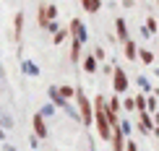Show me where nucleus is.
Segmentation results:
<instances>
[{
	"mask_svg": "<svg viewBox=\"0 0 159 151\" xmlns=\"http://www.w3.org/2000/svg\"><path fill=\"white\" fill-rule=\"evenodd\" d=\"M94 125L97 135L102 141H112V120H110V104L104 96H94Z\"/></svg>",
	"mask_w": 159,
	"mask_h": 151,
	"instance_id": "1",
	"label": "nucleus"
},
{
	"mask_svg": "<svg viewBox=\"0 0 159 151\" xmlns=\"http://www.w3.org/2000/svg\"><path fill=\"white\" fill-rule=\"evenodd\" d=\"M76 102H78V112H81L84 125H91V122H94V102H89V96H86L81 83L76 86Z\"/></svg>",
	"mask_w": 159,
	"mask_h": 151,
	"instance_id": "2",
	"label": "nucleus"
},
{
	"mask_svg": "<svg viewBox=\"0 0 159 151\" xmlns=\"http://www.w3.org/2000/svg\"><path fill=\"white\" fill-rule=\"evenodd\" d=\"M55 18H57V8H55V5H39V11H37V24L42 26V29H47V24L55 21Z\"/></svg>",
	"mask_w": 159,
	"mask_h": 151,
	"instance_id": "3",
	"label": "nucleus"
},
{
	"mask_svg": "<svg viewBox=\"0 0 159 151\" xmlns=\"http://www.w3.org/2000/svg\"><path fill=\"white\" fill-rule=\"evenodd\" d=\"M112 86H115L117 94H125V91H128L130 78L125 76V70H123V68H115V73H112Z\"/></svg>",
	"mask_w": 159,
	"mask_h": 151,
	"instance_id": "4",
	"label": "nucleus"
},
{
	"mask_svg": "<svg viewBox=\"0 0 159 151\" xmlns=\"http://www.w3.org/2000/svg\"><path fill=\"white\" fill-rule=\"evenodd\" d=\"M136 128L141 130L143 135H149V133H154V128H157V122H154V117L149 115V109H146V112H138V122H136Z\"/></svg>",
	"mask_w": 159,
	"mask_h": 151,
	"instance_id": "5",
	"label": "nucleus"
},
{
	"mask_svg": "<svg viewBox=\"0 0 159 151\" xmlns=\"http://www.w3.org/2000/svg\"><path fill=\"white\" fill-rule=\"evenodd\" d=\"M70 39H78V42H86V26L81 18H70Z\"/></svg>",
	"mask_w": 159,
	"mask_h": 151,
	"instance_id": "6",
	"label": "nucleus"
},
{
	"mask_svg": "<svg viewBox=\"0 0 159 151\" xmlns=\"http://www.w3.org/2000/svg\"><path fill=\"white\" fill-rule=\"evenodd\" d=\"M112 151H125V130L123 125H115L112 128Z\"/></svg>",
	"mask_w": 159,
	"mask_h": 151,
	"instance_id": "7",
	"label": "nucleus"
},
{
	"mask_svg": "<svg viewBox=\"0 0 159 151\" xmlns=\"http://www.w3.org/2000/svg\"><path fill=\"white\" fill-rule=\"evenodd\" d=\"M31 128H34V133L39 135V138H47V125H44V115L37 112L34 117H31Z\"/></svg>",
	"mask_w": 159,
	"mask_h": 151,
	"instance_id": "8",
	"label": "nucleus"
},
{
	"mask_svg": "<svg viewBox=\"0 0 159 151\" xmlns=\"http://www.w3.org/2000/svg\"><path fill=\"white\" fill-rule=\"evenodd\" d=\"M115 34H117V42H128V24H125V18L123 16H117L115 18Z\"/></svg>",
	"mask_w": 159,
	"mask_h": 151,
	"instance_id": "9",
	"label": "nucleus"
},
{
	"mask_svg": "<svg viewBox=\"0 0 159 151\" xmlns=\"http://www.w3.org/2000/svg\"><path fill=\"white\" fill-rule=\"evenodd\" d=\"M13 39H16L18 44H21V31H24V11H18L16 16H13Z\"/></svg>",
	"mask_w": 159,
	"mask_h": 151,
	"instance_id": "10",
	"label": "nucleus"
},
{
	"mask_svg": "<svg viewBox=\"0 0 159 151\" xmlns=\"http://www.w3.org/2000/svg\"><path fill=\"white\" fill-rule=\"evenodd\" d=\"M97 68H99V60H97L94 52L91 55H84V70L86 73H97Z\"/></svg>",
	"mask_w": 159,
	"mask_h": 151,
	"instance_id": "11",
	"label": "nucleus"
},
{
	"mask_svg": "<svg viewBox=\"0 0 159 151\" xmlns=\"http://www.w3.org/2000/svg\"><path fill=\"white\" fill-rule=\"evenodd\" d=\"M123 50H125V57H128V60H136V57H138V52H141V50L136 47V42H133V39L123 42Z\"/></svg>",
	"mask_w": 159,
	"mask_h": 151,
	"instance_id": "12",
	"label": "nucleus"
},
{
	"mask_svg": "<svg viewBox=\"0 0 159 151\" xmlns=\"http://www.w3.org/2000/svg\"><path fill=\"white\" fill-rule=\"evenodd\" d=\"M81 5H84L86 13H99L102 11V0H81Z\"/></svg>",
	"mask_w": 159,
	"mask_h": 151,
	"instance_id": "13",
	"label": "nucleus"
},
{
	"mask_svg": "<svg viewBox=\"0 0 159 151\" xmlns=\"http://www.w3.org/2000/svg\"><path fill=\"white\" fill-rule=\"evenodd\" d=\"M68 37H70V29H57L55 34H52V42H55V44H63Z\"/></svg>",
	"mask_w": 159,
	"mask_h": 151,
	"instance_id": "14",
	"label": "nucleus"
},
{
	"mask_svg": "<svg viewBox=\"0 0 159 151\" xmlns=\"http://www.w3.org/2000/svg\"><path fill=\"white\" fill-rule=\"evenodd\" d=\"M146 96H149L146 91H143V94H136V109H138V112H146V109H149L146 107Z\"/></svg>",
	"mask_w": 159,
	"mask_h": 151,
	"instance_id": "15",
	"label": "nucleus"
},
{
	"mask_svg": "<svg viewBox=\"0 0 159 151\" xmlns=\"http://www.w3.org/2000/svg\"><path fill=\"white\" fill-rule=\"evenodd\" d=\"M138 60H141L143 65H151V63H154V52H149L146 47H143L141 52H138Z\"/></svg>",
	"mask_w": 159,
	"mask_h": 151,
	"instance_id": "16",
	"label": "nucleus"
},
{
	"mask_svg": "<svg viewBox=\"0 0 159 151\" xmlns=\"http://www.w3.org/2000/svg\"><path fill=\"white\" fill-rule=\"evenodd\" d=\"M123 107H125V112H138V109H136V96H125Z\"/></svg>",
	"mask_w": 159,
	"mask_h": 151,
	"instance_id": "17",
	"label": "nucleus"
},
{
	"mask_svg": "<svg viewBox=\"0 0 159 151\" xmlns=\"http://www.w3.org/2000/svg\"><path fill=\"white\" fill-rule=\"evenodd\" d=\"M143 29H149V34H154V31H157V18H154V16H149V18H146V24H143Z\"/></svg>",
	"mask_w": 159,
	"mask_h": 151,
	"instance_id": "18",
	"label": "nucleus"
},
{
	"mask_svg": "<svg viewBox=\"0 0 159 151\" xmlns=\"http://www.w3.org/2000/svg\"><path fill=\"white\" fill-rule=\"evenodd\" d=\"M60 94L65 99H70V96H76V86H60Z\"/></svg>",
	"mask_w": 159,
	"mask_h": 151,
	"instance_id": "19",
	"label": "nucleus"
},
{
	"mask_svg": "<svg viewBox=\"0 0 159 151\" xmlns=\"http://www.w3.org/2000/svg\"><path fill=\"white\" fill-rule=\"evenodd\" d=\"M138 86H141V91H151V83L146 76H138Z\"/></svg>",
	"mask_w": 159,
	"mask_h": 151,
	"instance_id": "20",
	"label": "nucleus"
},
{
	"mask_svg": "<svg viewBox=\"0 0 159 151\" xmlns=\"http://www.w3.org/2000/svg\"><path fill=\"white\" fill-rule=\"evenodd\" d=\"M21 68H24V70H29V76H37V73H39V70H37V65H34V63H26V60L21 63Z\"/></svg>",
	"mask_w": 159,
	"mask_h": 151,
	"instance_id": "21",
	"label": "nucleus"
},
{
	"mask_svg": "<svg viewBox=\"0 0 159 151\" xmlns=\"http://www.w3.org/2000/svg\"><path fill=\"white\" fill-rule=\"evenodd\" d=\"M157 99H159L157 94H154V96H146V107H149V112H157Z\"/></svg>",
	"mask_w": 159,
	"mask_h": 151,
	"instance_id": "22",
	"label": "nucleus"
},
{
	"mask_svg": "<svg viewBox=\"0 0 159 151\" xmlns=\"http://www.w3.org/2000/svg\"><path fill=\"white\" fill-rule=\"evenodd\" d=\"M94 55H97V60H99V63L104 60V47H102V44H97V47H94Z\"/></svg>",
	"mask_w": 159,
	"mask_h": 151,
	"instance_id": "23",
	"label": "nucleus"
},
{
	"mask_svg": "<svg viewBox=\"0 0 159 151\" xmlns=\"http://www.w3.org/2000/svg\"><path fill=\"white\" fill-rule=\"evenodd\" d=\"M125 151H138V146H136L133 138H125Z\"/></svg>",
	"mask_w": 159,
	"mask_h": 151,
	"instance_id": "24",
	"label": "nucleus"
},
{
	"mask_svg": "<svg viewBox=\"0 0 159 151\" xmlns=\"http://www.w3.org/2000/svg\"><path fill=\"white\" fill-rule=\"evenodd\" d=\"M57 29H60V26H57V21H50V24H47V31H50V34H55Z\"/></svg>",
	"mask_w": 159,
	"mask_h": 151,
	"instance_id": "25",
	"label": "nucleus"
},
{
	"mask_svg": "<svg viewBox=\"0 0 159 151\" xmlns=\"http://www.w3.org/2000/svg\"><path fill=\"white\" fill-rule=\"evenodd\" d=\"M120 125H123V130H125V135H128V133H130V122H128V120H120Z\"/></svg>",
	"mask_w": 159,
	"mask_h": 151,
	"instance_id": "26",
	"label": "nucleus"
},
{
	"mask_svg": "<svg viewBox=\"0 0 159 151\" xmlns=\"http://www.w3.org/2000/svg\"><path fill=\"white\" fill-rule=\"evenodd\" d=\"M133 3H136V0H123V5H125V8H133Z\"/></svg>",
	"mask_w": 159,
	"mask_h": 151,
	"instance_id": "27",
	"label": "nucleus"
},
{
	"mask_svg": "<svg viewBox=\"0 0 159 151\" xmlns=\"http://www.w3.org/2000/svg\"><path fill=\"white\" fill-rule=\"evenodd\" d=\"M151 115H154V122H157V125H159V112H151Z\"/></svg>",
	"mask_w": 159,
	"mask_h": 151,
	"instance_id": "28",
	"label": "nucleus"
},
{
	"mask_svg": "<svg viewBox=\"0 0 159 151\" xmlns=\"http://www.w3.org/2000/svg\"><path fill=\"white\" fill-rule=\"evenodd\" d=\"M154 135H157V138H159V125H157V128H154Z\"/></svg>",
	"mask_w": 159,
	"mask_h": 151,
	"instance_id": "29",
	"label": "nucleus"
},
{
	"mask_svg": "<svg viewBox=\"0 0 159 151\" xmlns=\"http://www.w3.org/2000/svg\"><path fill=\"white\" fill-rule=\"evenodd\" d=\"M151 94H157V96H159V89H154V91H151Z\"/></svg>",
	"mask_w": 159,
	"mask_h": 151,
	"instance_id": "30",
	"label": "nucleus"
},
{
	"mask_svg": "<svg viewBox=\"0 0 159 151\" xmlns=\"http://www.w3.org/2000/svg\"><path fill=\"white\" fill-rule=\"evenodd\" d=\"M157 55H159V50H157Z\"/></svg>",
	"mask_w": 159,
	"mask_h": 151,
	"instance_id": "31",
	"label": "nucleus"
}]
</instances>
